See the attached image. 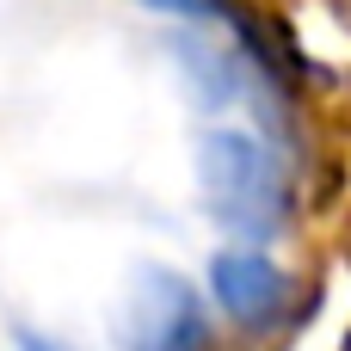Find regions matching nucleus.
Wrapping results in <instances>:
<instances>
[{
	"label": "nucleus",
	"mask_w": 351,
	"mask_h": 351,
	"mask_svg": "<svg viewBox=\"0 0 351 351\" xmlns=\"http://www.w3.org/2000/svg\"><path fill=\"white\" fill-rule=\"evenodd\" d=\"M204 346H210L204 296L167 265L136 271L130 315H123V351H204Z\"/></svg>",
	"instance_id": "obj_2"
},
{
	"label": "nucleus",
	"mask_w": 351,
	"mask_h": 351,
	"mask_svg": "<svg viewBox=\"0 0 351 351\" xmlns=\"http://www.w3.org/2000/svg\"><path fill=\"white\" fill-rule=\"evenodd\" d=\"M142 6L167 19H216V0H142Z\"/></svg>",
	"instance_id": "obj_4"
},
{
	"label": "nucleus",
	"mask_w": 351,
	"mask_h": 351,
	"mask_svg": "<svg viewBox=\"0 0 351 351\" xmlns=\"http://www.w3.org/2000/svg\"><path fill=\"white\" fill-rule=\"evenodd\" d=\"M197 179H204V210L241 234V241H271L290 210V185L278 154L247 136V130H210L197 142Z\"/></svg>",
	"instance_id": "obj_1"
},
{
	"label": "nucleus",
	"mask_w": 351,
	"mask_h": 351,
	"mask_svg": "<svg viewBox=\"0 0 351 351\" xmlns=\"http://www.w3.org/2000/svg\"><path fill=\"white\" fill-rule=\"evenodd\" d=\"M210 296L228 321L265 333L290 315V271L259 247H228L210 259Z\"/></svg>",
	"instance_id": "obj_3"
}]
</instances>
